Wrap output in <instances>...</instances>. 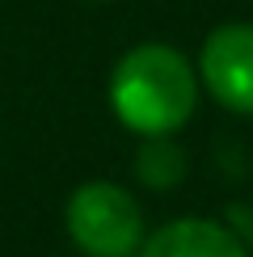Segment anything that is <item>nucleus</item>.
<instances>
[{
    "instance_id": "obj_4",
    "label": "nucleus",
    "mask_w": 253,
    "mask_h": 257,
    "mask_svg": "<svg viewBox=\"0 0 253 257\" xmlns=\"http://www.w3.org/2000/svg\"><path fill=\"white\" fill-rule=\"evenodd\" d=\"M135 257H249L245 240L219 219H169L148 232Z\"/></svg>"
},
{
    "instance_id": "obj_2",
    "label": "nucleus",
    "mask_w": 253,
    "mask_h": 257,
    "mask_svg": "<svg viewBox=\"0 0 253 257\" xmlns=\"http://www.w3.org/2000/svg\"><path fill=\"white\" fill-rule=\"evenodd\" d=\"M68 236L89 257H135L144 244V211L118 181H84L63 207Z\"/></svg>"
},
{
    "instance_id": "obj_1",
    "label": "nucleus",
    "mask_w": 253,
    "mask_h": 257,
    "mask_svg": "<svg viewBox=\"0 0 253 257\" xmlns=\"http://www.w3.org/2000/svg\"><path fill=\"white\" fill-rule=\"evenodd\" d=\"M198 72L169 42H140L110 72V110L126 131L169 139L198 110Z\"/></svg>"
},
{
    "instance_id": "obj_3",
    "label": "nucleus",
    "mask_w": 253,
    "mask_h": 257,
    "mask_svg": "<svg viewBox=\"0 0 253 257\" xmlns=\"http://www.w3.org/2000/svg\"><path fill=\"white\" fill-rule=\"evenodd\" d=\"M198 80L224 110L253 118V21L211 30L198 51Z\"/></svg>"
},
{
    "instance_id": "obj_5",
    "label": "nucleus",
    "mask_w": 253,
    "mask_h": 257,
    "mask_svg": "<svg viewBox=\"0 0 253 257\" xmlns=\"http://www.w3.org/2000/svg\"><path fill=\"white\" fill-rule=\"evenodd\" d=\"M140 177L148 186H173L182 177V152L169 139H148L140 152Z\"/></svg>"
}]
</instances>
